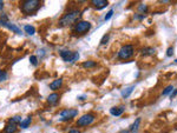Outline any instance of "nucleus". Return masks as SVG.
<instances>
[{"instance_id":"27","label":"nucleus","mask_w":177,"mask_h":133,"mask_svg":"<svg viewBox=\"0 0 177 133\" xmlns=\"http://www.w3.org/2000/svg\"><path fill=\"white\" fill-rule=\"evenodd\" d=\"M69 133H80V131L79 130H70Z\"/></svg>"},{"instance_id":"30","label":"nucleus","mask_w":177,"mask_h":133,"mask_svg":"<svg viewBox=\"0 0 177 133\" xmlns=\"http://www.w3.org/2000/svg\"><path fill=\"white\" fill-rule=\"evenodd\" d=\"M120 133H130V131H122Z\"/></svg>"},{"instance_id":"20","label":"nucleus","mask_w":177,"mask_h":133,"mask_svg":"<svg viewBox=\"0 0 177 133\" xmlns=\"http://www.w3.org/2000/svg\"><path fill=\"white\" fill-rule=\"evenodd\" d=\"M172 90H174V86H168L167 88H164V91L162 92V94H163V95H167V94H169Z\"/></svg>"},{"instance_id":"16","label":"nucleus","mask_w":177,"mask_h":133,"mask_svg":"<svg viewBox=\"0 0 177 133\" xmlns=\"http://www.w3.org/2000/svg\"><path fill=\"white\" fill-rule=\"evenodd\" d=\"M82 66L84 68H93V67L97 66V63L93 61V60H87V61H85V63L82 64Z\"/></svg>"},{"instance_id":"7","label":"nucleus","mask_w":177,"mask_h":133,"mask_svg":"<svg viewBox=\"0 0 177 133\" xmlns=\"http://www.w3.org/2000/svg\"><path fill=\"white\" fill-rule=\"evenodd\" d=\"M78 114L77 110H64L60 112V120L61 122H66V120L72 119L73 117H76Z\"/></svg>"},{"instance_id":"10","label":"nucleus","mask_w":177,"mask_h":133,"mask_svg":"<svg viewBox=\"0 0 177 133\" xmlns=\"http://www.w3.org/2000/svg\"><path fill=\"white\" fill-rule=\"evenodd\" d=\"M91 4L96 7V8H98V9H100V8H104L105 6H108V1L106 0H92L91 1Z\"/></svg>"},{"instance_id":"31","label":"nucleus","mask_w":177,"mask_h":133,"mask_svg":"<svg viewBox=\"0 0 177 133\" xmlns=\"http://www.w3.org/2000/svg\"><path fill=\"white\" fill-rule=\"evenodd\" d=\"M175 63H176V64H177V59H176V60H175Z\"/></svg>"},{"instance_id":"1","label":"nucleus","mask_w":177,"mask_h":133,"mask_svg":"<svg viewBox=\"0 0 177 133\" xmlns=\"http://www.w3.org/2000/svg\"><path fill=\"white\" fill-rule=\"evenodd\" d=\"M80 17V11L79 9H74V11H70L66 14H64L60 20H59V25L61 27H66L70 26L71 24H73L76 20H78V18Z\"/></svg>"},{"instance_id":"9","label":"nucleus","mask_w":177,"mask_h":133,"mask_svg":"<svg viewBox=\"0 0 177 133\" xmlns=\"http://www.w3.org/2000/svg\"><path fill=\"white\" fill-rule=\"evenodd\" d=\"M124 111H125V107H124L123 105H120V106H115V107H112L111 110H110V113H111L113 117H119V115H122V114L124 113Z\"/></svg>"},{"instance_id":"22","label":"nucleus","mask_w":177,"mask_h":133,"mask_svg":"<svg viewBox=\"0 0 177 133\" xmlns=\"http://www.w3.org/2000/svg\"><path fill=\"white\" fill-rule=\"evenodd\" d=\"M112 16H113V9L109 11V13H106V16H105V20H106V21H108V20H110Z\"/></svg>"},{"instance_id":"14","label":"nucleus","mask_w":177,"mask_h":133,"mask_svg":"<svg viewBox=\"0 0 177 133\" xmlns=\"http://www.w3.org/2000/svg\"><path fill=\"white\" fill-rule=\"evenodd\" d=\"M31 122H32V118H31V117H27V118L25 119V120H21V122L19 123L20 128H27V127L30 126Z\"/></svg>"},{"instance_id":"19","label":"nucleus","mask_w":177,"mask_h":133,"mask_svg":"<svg viewBox=\"0 0 177 133\" xmlns=\"http://www.w3.org/2000/svg\"><path fill=\"white\" fill-rule=\"evenodd\" d=\"M7 79V72L4 70H0V82H3Z\"/></svg>"},{"instance_id":"21","label":"nucleus","mask_w":177,"mask_h":133,"mask_svg":"<svg viewBox=\"0 0 177 133\" xmlns=\"http://www.w3.org/2000/svg\"><path fill=\"white\" fill-rule=\"evenodd\" d=\"M30 61H31V64L34 65V66L38 65V60H37V57H35V55H31V57H30Z\"/></svg>"},{"instance_id":"3","label":"nucleus","mask_w":177,"mask_h":133,"mask_svg":"<svg viewBox=\"0 0 177 133\" xmlns=\"http://www.w3.org/2000/svg\"><path fill=\"white\" fill-rule=\"evenodd\" d=\"M133 55V46L132 45H125L123 46L119 52H118V58L122 59V60H125V59H129Z\"/></svg>"},{"instance_id":"18","label":"nucleus","mask_w":177,"mask_h":133,"mask_svg":"<svg viewBox=\"0 0 177 133\" xmlns=\"http://www.w3.org/2000/svg\"><path fill=\"white\" fill-rule=\"evenodd\" d=\"M140 123H141V118H137L136 122L133 123V125H132L131 128H130V132H131V133H136V132H137L138 127H140Z\"/></svg>"},{"instance_id":"11","label":"nucleus","mask_w":177,"mask_h":133,"mask_svg":"<svg viewBox=\"0 0 177 133\" xmlns=\"http://www.w3.org/2000/svg\"><path fill=\"white\" fill-rule=\"evenodd\" d=\"M61 85H63V79L61 78L56 79L54 81H52L51 84H50V88H51L52 91H57V90H59L61 87Z\"/></svg>"},{"instance_id":"5","label":"nucleus","mask_w":177,"mask_h":133,"mask_svg":"<svg viewBox=\"0 0 177 133\" xmlns=\"http://www.w3.org/2000/svg\"><path fill=\"white\" fill-rule=\"evenodd\" d=\"M96 117L91 113H86L84 115H82L78 120H77V126L79 127H84V126H87V125H91L93 122H95Z\"/></svg>"},{"instance_id":"4","label":"nucleus","mask_w":177,"mask_h":133,"mask_svg":"<svg viewBox=\"0 0 177 133\" xmlns=\"http://www.w3.org/2000/svg\"><path fill=\"white\" fill-rule=\"evenodd\" d=\"M59 53H60V55H61V58H63L64 61L72 63V61H76V60L79 58V53L78 52H71L70 50H61Z\"/></svg>"},{"instance_id":"25","label":"nucleus","mask_w":177,"mask_h":133,"mask_svg":"<svg viewBox=\"0 0 177 133\" xmlns=\"http://www.w3.org/2000/svg\"><path fill=\"white\" fill-rule=\"evenodd\" d=\"M146 5H141L140 7H138V11H140V12H146Z\"/></svg>"},{"instance_id":"15","label":"nucleus","mask_w":177,"mask_h":133,"mask_svg":"<svg viewBox=\"0 0 177 133\" xmlns=\"http://www.w3.org/2000/svg\"><path fill=\"white\" fill-rule=\"evenodd\" d=\"M135 90V86H129V87H126L122 91V97L123 98H128V97L132 93V91Z\"/></svg>"},{"instance_id":"26","label":"nucleus","mask_w":177,"mask_h":133,"mask_svg":"<svg viewBox=\"0 0 177 133\" xmlns=\"http://www.w3.org/2000/svg\"><path fill=\"white\" fill-rule=\"evenodd\" d=\"M20 117L19 115H17V117H14V118H11V120H13V122H16V123H18L19 124V122H20Z\"/></svg>"},{"instance_id":"8","label":"nucleus","mask_w":177,"mask_h":133,"mask_svg":"<svg viewBox=\"0 0 177 133\" xmlns=\"http://www.w3.org/2000/svg\"><path fill=\"white\" fill-rule=\"evenodd\" d=\"M17 128H18V123H16V122H13V120L10 119L8 120V124L6 125L4 132L5 133H14L17 131Z\"/></svg>"},{"instance_id":"24","label":"nucleus","mask_w":177,"mask_h":133,"mask_svg":"<svg viewBox=\"0 0 177 133\" xmlns=\"http://www.w3.org/2000/svg\"><path fill=\"white\" fill-rule=\"evenodd\" d=\"M172 54H174V47H169L168 51H167V55L168 57H171Z\"/></svg>"},{"instance_id":"2","label":"nucleus","mask_w":177,"mask_h":133,"mask_svg":"<svg viewBox=\"0 0 177 133\" xmlns=\"http://www.w3.org/2000/svg\"><path fill=\"white\" fill-rule=\"evenodd\" d=\"M40 7V1L39 0H26L20 4L21 12L25 14H32Z\"/></svg>"},{"instance_id":"13","label":"nucleus","mask_w":177,"mask_h":133,"mask_svg":"<svg viewBox=\"0 0 177 133\" xmlns=\"http://www.w3.org/2000/svg\"><path fill=\"white\" fill-rule=\"evenodd\" d=\"M156 53V50L152 47H144L142 48V54L143 55H152Z\"/></svg>"},{"instance_id":"12","label":"nucleus","mask_w":177,"mask_h":133,"mask_svg":"<svg viewBox=\"0 0 177 133\" xmlns=\"http://www.w3.org/2000/svg\"><path fill=\"white\" fill-rule=\"evenodd\" d=\"M47 101L51 104V105H56V104L59 101V94H58V93H51V94L48 95Z\"/></svg>"},{"instance_id":"29","label":"nucleus","mask_w":177,"mask_h":133,"mask_svg":"<svg viewBox=\"0 0 177 133\" xmlns=\"http://www.w3.org/2000/svg\"><path fill=\"white\" fill-rule=\"evenodd\" d=\"M176 94H177V90H175V91H174V93H172V95H171V97H175Z\"/></svg>"},{"instance_id":"23","label":"nucleus","mask_w":177,"mask_h":133,"mask_svg":"<svg viewBox=\"0 0 177 133\" xmlns=\"http://www.w3.org/2000/svg\"><path fill=\"white\" fill-rule=\"evenodd\" d=\"M108 41H109V34H105L104 37H103V39H102V41H100V44L104 45V44H106Z\"/></svg>"},{"instance_id":"6","label":"nucleus","mask_w":177,"mask_h":133,"mask_svg":"<svg viewBox=\"0 0 177 133\" xmlns=\"http://www.w3.org/2000/svg\"><path fill=\"white\" fill-rule=\"evenodd\" d=\"M90 28H91V24L88 22V21H78L74 25L73 31L76 33H78V34H84V33H86Z\"/></svg>"},{"instance_id":"17","label":"nucleus","mask_w":177,"mask_h":133,"mask_svg":"<svg viewBox=\"0 0 177 133\" xmlns=\"http://www.w3.org/2000/svg\"><path fill=\"white\" fill-rule=\"evenodd\" d=\"M24 31L26 32V34H29V35H33V34L35 33V28H34L32 25H25Z\"/></svg>"},{"instance_id":"28","label":"nucleus","mask_w":177,"mask_h":133,"mask_svg":"<svg viewBox=\"0 0 177 133\" xmlns=\"http://www.w3.org/2000/svg\"><path fill=\"white\" fill-rule=\"evenodd\" d=\"M4 8V1H1V0H0V11H1Z\"/></svg>"}]
</instances>
